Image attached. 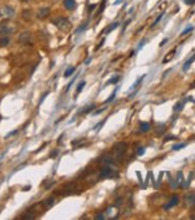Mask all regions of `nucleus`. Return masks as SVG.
<instances>
[{"mask_svg":"<svg viewBox=\"0 0 195 220\" xmlns=\"http://www.w3.org/2000/svg\"><path fill=\"white\" fill-rule=\"evenodd\" d=\"M14 31H16V26L12 22H9L8 18L0 22V35H9V34H13Z\"/></svg>","mask_w":195,"mask_h":220,"instance_id":"f257e3e1","label":"nucleus"},{"mask_svg":"<svg viewBox=\"0 0 195 220\" xmlns=\"http://www.w3.org/2000/svg\"><path fill=\"white\" fill-rule=\"evenodd\" d=\"M52 22H53V25H56V27H58L60 30H69V27H70L69 20L65 17H56V18H53Z\"/></svg>","mask_w":195,"mask_h":220,"instance_id":"f03ea898","label":"nucleus"},{"mask_svg":"<svg viewBox=\"0 0 195 220\" xmlns=\"http://www.w3.org/2000/svg\"><path fill=\"white\" fill-rule=\"evenodd\" d=\"M126 147H128V145L126 143H117L115 147H113V154H115V156L117 159H120L121 156H122L124 154H125V151H126Z\"/></svg>","mask_w":195,"mask_h":220,"instance_id":"7ed1b4c3","label":"nucleus"},{"mask_svg":"<svg viewBox=\"0 0 195 220\" xmlns=\"http://www.w3.org/2000/svg\"><path fill=\"white\" fill-rule=\"evenodd\" d=\"M0 16L5 18H12L14 16V9L9 5H4L0 8Z\"/></svg>","mask_w":195,"mask_h":220,"instance_id":"20e7f679","label":"nucleus"},{"mask_svg":"<svg viewBox=\"0 0 195 220\" xmlns=\"http://www.w3.org/2000/svg\"><path fill=\"white\" fill-rule=\"evenodd\" d=\"M31 33L30 31H22L21 34L18 35V42L20 43H23V45H26V43H29L31 41Z\"/></svg>","mask_w":195,"mask_h":220,"instance_id":"39448f33","label":"nucleus"},{"mask_svg":"<svg viewBox=\"0 0 195 220\" xmlns=\"http://www.w3.org/2000/svg\"><path fill=\"white\" fill-rule=\"evenodd\" d=\"M112 176H115L113 169H112V167L109 164L105 165V167L101 169V172H100V177L101 179H107V177H112Z\"/></svg>","mask_w":195,"mask_h":220,"instance_id":"423d86ee","label":"nucleus"},{"mask_svg":"<svg viewBox=\"0 0 195 220\" xmlns=\"http://www.w3.org/2000/svg\"><path fill=\"white\" fill-rule=\"evenodd\" d=\"M64 7L68 9V11H73L77 7L76 0H64Z\"/></svg>","mask_w":195,"mask_h":220,"instance_id":"0eeeda50","label":"nucleus"},{"mask_svg":"<svg viewBox=\"0 0 195 220\" xmlns=\"http://www.w3.org/2000/svg\"><path fill=\"white\" fill-rule=\"evenodd\" d=\"M48 14H50V8H41L38 11V18H41V20H43V18H46Z\"/></svg>","mask_w":195,"mask_h":220,"instance_id":"6e6552de","label":"nucleus"},{"mask_svg":"<svg viewBox=\"0 0 195 220\" xmlns=\"http://www.w3.org/2000/svg\"><path fill=\"white\" fill-rule=\"evenodd\" d=\"M185 202H186L187 206H195V195L194 194H190L185 197Z\"/></svg>","mask_w":195,"mask_h":220,"instance_id":"1a4fd4ad","label":"nucleus"},{"mask_svg":"<svg viewBox=\"0 0 195 220\" xmlns=\"http://www.w3.org/2000/svg\"><path fill=\"white\" fill-rule=\"evenodd\" d=\"M53 204H55V198H47L46 201H43V206H44V208L46 210H48V208H51Z\"/></svg>","mask_w":195,"mask_h":220,"instance_id":"9d476101","label":"nucleus"},{"mask_svg":"<svg viewBox=\"0 0 195 220\" xmlns=\"http://www.w3.org/2000/svg\"><path fill=\"white\" fill-rule=\"evenodd\" d=\"M22 20H25V21H30V20L33 18L31 16V11L30 9H25V11H22Z\"/></svg>","mask_w":195,"mask_h":220,"instance_id":"9b49d317","label":"nucleus"},{"mask_svg":"<svg viewBox=\"0 0 195 220\" xmlns=\"http://www.w3.org/2000/svg\"><path fill=\"white\" fill-rule=\"evenodd\" d=\"M176 204H178V197H172L170 198V201H169V203H167L165 204V208H170L172 206H176Z\"/></svg>","mask_w":195,"mask_h":220,"instance_id":"f8f14e48","label":"nucleus"},{"mask_svg":"<svg viewBox=\"0 0 195 220\" xmlns=\"http://www.w3.org/2000/svg\"><path fill=\"white\" fill-rule=\"evenodd\" d=\"M150 130V124L148 123H140L139 124V132H142V133H146V132Z\"/></svg>","mask_w":195,"mask_h":220,"instance_id":"ddd939ff","label":"nucleus"},{"mask_svg":"<svg viewBox=\"0 0 195 220\" xmlns=\"http://www.w3.org/2000/svg\"><path fill=\"white\" fill-rule=\"evenodd\" d=\"M194 60H195V55H193V56L190 57V59H189V60H187L186 63H185V64H183V67H182V70H183V72H185V70H187V69H189V67L191 65V63H193Z\"/></svg>","mask_w":195,"mask_h":220,"instance_id":"4468645a","label":"nucleus"},{"mask_svg":"<svg viewBox=\"0 0 195 220\" xmlns=\"http://www.w3.org/2000/svg\"><path fill=\"white\" fill-rule=\"evenodd\" d=\"M9 45V38L4 37V38H0V47H5Z\"/></svg>","mask_w":195,"mask_h":220,"instance_id":"2eb2a0df","label":"nucleus"},{"mask_svg":"<svg viewBox=\"0 0 195 220\" xmlns=\"http://www.w3.org/2000/svg\"><path fill=\"white\" fill-rule=\"evenodd\" d=\"M183 106H185V102H178V103L174 106V112H179L183 108Z\"/></svg>","mask_w":195,"mask_h":220,"instance_id":"dca6fc26","label":"nucleus"},{"mask_svg":"<svg viewBox=\"0 0 195 220\" xmlns=\"http://www.w3.org/2000/svg\"><path fill=\"white\" fill-rule=\"evenodd\" d=\"M74 70H76V68H74V67L68 68V69L65 70V73H64V77H69L70 74H73V73H74Z\"/></svg>","mask_w":195,"mask_h":220,"instance_id":"f3484780","label":"nucleus"},{"mask_svg":"<svg viewBox=\"0 0 195 220\" xmlns=\"http://www.w3.org/2000/svg\"><path fill=\"white\" fill-rule=\"evenodd\" d=\"M163 132H165V125H164V124H159V125H158V130H156V133H158V134H161Z\"/></svg>","mask_w":195,"mask_h":220,"instance_id":"a211bd4d","label":"nucleus"},{"mask_svg":"<svg viewBox=\"0 0 195 220\" xmlns=\"http://www.w3.org/2000/svg\"><path fill=\"white\" fill-rule=\"evenodd\" d=\"M117 26H119V23H117V22L112 23V25H111V26H109V27H108V29H107V30H105V34H107V33H109V31H112V30H115V29H116Z\"/></svg>","mask_w":195,"mask_h":220,"instance_id":"6ab92c4d","label":"nucleus"},{"mask_svg":"<svg viewBox=\"0 0 195 220\" xmlns=\"http://www.w3.org/2000/svg\"><path fill=\"white\" fill-rule=\"evenodd\" d=\"M95 108V104H91V106H87V107H85V110L81 112V114H86V112H89V111H91V110H94Z\"/></svg>","mask_w":195,"mask_h":220,"instance_id":"aec40b11","label":"nucleus"},{"mask_svg":"<svg viewBox=\"0 0 195 220\" xmlns=\"http://www.w3.org/2000/svg\"><path fill=\"white\" fill-rule=\"evenodd\" d=\"M178 180H179V185L182 188H185V182H183V177H182V172H178Z\"/></svg>","mask_w":195,"mask_h":220,"instance_id":"412c9836","label":"nucleus"},{"mask_svg":"<svg viewBox=\"0 0 195 220\" xmlns=\"http://www.w3.org/2000/svg\"><path fill=\"white\" fill-rule=\"evenodd\" d=\"M120 81V77H115V78H111V80L107 82V85H109V84H117V82Z\"/></svg>","mask_w":195,"mask_h":220,"instance_id":"4be33fe9","label":"nucleus"},{"mask_svg":"<svg viewBox=\"0 0 195 220\" xmlns=\"http://www.w3.org/2000/svg\"><path fill=\"white\" fill-rule=\"evenodd\" d=\"M191 30H193V26H189L187 29H185V30L182 31V34H181V35H186V34H187V33H190Z\"/></svg>","mask_w":195,"mask_h":220,"instance_id":"5701e85b","label":"nucleus"},{"mask_svg":"<svg viewBox=\"0 0 195 220\" xmlns=\"http://www.w3.org/2000/svg\"><path fill=\"white\" fill-rule=\"evenodd\" d=\"M183 147H185V143H179V145L173 146V150H179V149H183Z\"/></svg>","mask_w":195,"mask_h":220,"instance_id":"b1692460","label":"nucleus"},{"mask_svg":"<svg viewBox=\"0 0 195 220\" xmlns=\"http://www.w3.org/2000/svg\"><path fill=\"white\" fill-rule=\"evenodd\" d=\"M174 52H176V51H172V52H169V55H168V57H167V59H165V60H163V63H168V61L170 60V59H172V55H173V53H174Z\"/></svg>","mask_w":195,"mask_h":220,"instance_id":"393cba45","label":"nucleus"},{"mask_svg":"<svg viewBox=\"0 0 195 220\" xmlns=\"http://www.w3.org/2000/svg\"><path fill=\"white\" fill-rule=\"evenodd\" d=\"M83 86H85V81H82L81 84L78 85V87H77V92H80V91L82 90V87H83Z\"/></svg>","mask_w":195,"mask_h":220,"instance_id":"a878e982","label":"nucleus"},{"mask_svg":"<svg viewBox=\"0 0 195 220\" xmlns=\"http://www.w3.org/2000/svg\"><path fill=\"white\" fill-rule=\"evenodd\" d=\"M195 3V0H185V4H187V5H193Z\"/></svg>","mask_w":195,"mask_h":220,"instance_id":"bb28decb","label":"nucleus"},{"mask_svg":"<svg viewBox=\"0 0 195 220\" xmlns=\"http://www.w3.org/2000/svg\"><path fill=\"white\" fill-rule=\"evenodd\" d=\"M138 155H142V154H144V147H139L138 149V153H136Z\"/></svg>","mask_w":195,"mask_h":220,"instance_id":"cd10ccee","label":"nucleus"},{"mask_svg":"<svg viewBox=\"0 0 195 220\" xmlns=\"http://www.w3.org/2000/svg\"><path fill=\"white\" fill-rule=\"evenodd\" d=\"M95 219H98V220H100V219H104V215H103V214H98L96 216H95Z\"/></svg>","mask_w":195,"mask_h":220,"instance_id":"c85d7f7f","label":"nucleus"},{"mask_svg":"<svg viewBox=\"0 0 195 220\" xmlns=\"http://www.w3.org/2000/svg\"><path fill=\"white\" fill-rule=\"evenodd\" d=\"M170 139H176V137H173V135H168L167 138H165V141H170Z\"/></svg>","mask_w":195,"mask_h":220,"instance_id":"c756f323","label":"nucleus"},{"mask_svg":"<svg viewBox=\"0 0 195 220\" xmlns=\"http://www.w3.org/2000/svg\"><path fill=\"white\" fill-rule=\"evenodd\" d=\"M161 16H163V14H160V16H159V17H158V18H156V21H155V22H154V26H155V25H156V23H158V22H159V21H160V18H161Z\"/></svg>","mask_w":195,"mask_h":220,"instance_id":"7c9ffc66","label":"nucleus"},{"mask_svg":"<svg viewBox=\"0 0 195 220\" xmlns=\"http://www.w3.org/2000/svg\"><path fill=\"white\" fill-rule=\"evenodd\" d=\"M165 43H167V39H164V41H163L161 43H160V47H163V46L165 45Z\"/></svg>","mask_w":195,"mask_h":220,"instance_id":"2f4dec72","label":"nucleus"},{"mask_svg":"<svg viewBox=\"0 0 195 220\" xmlns=\"http://www.w3.org/2000/svg\"><path fill=\"white\" fill-rule=\"evenodd\" d=\"M103 111H105V108H101V110H98L95 114H100V112H103Z\"/></svg>","mask_w":195,"mask_h":220,"instance_id":"473e14b6","label":"nucleus"},{"mask_svg":"<svg viewBox=\"0 0 195 220\" xmlns=\"http://www.w3.org/2000/svg\"><path fill=\"white\" fill-rule=\"evenodd\" d=\"M94 8H95V4H92V5L89 8V11H92V9H94Z\"/></svg>","mask_w":195,"mask_h":220,"instance_id":"72a5a7b5","label":"nucleus"},{"mask_svg":"<svg viewBox=\"0 0 195 220\" xmlns=\"http://www.w3.org/2000/svg\"><path fill=\"white\" fill-rule=\"evenodd\" d=\"M191 87H193V89H195V82H193V84H191Z\"/></svg>","mask_w":195,"mask_h":220,"instance_id":"f704fd0d","label":"nucleus"},{"mask_svg":"<svg viewBox=\"0 0 195 220\" xmlns=\"http://www.w3.org/2000/svg\"><path fill=\"white\" fill-rule=\"evenodd\" d=\"M120 2H121V0H116V4H119Z\"/></svg>","mask_w":195,"mask_h":220,"instance_id":"c9c22d12","label":"nucleus"},{"mask_svg":"<svg viewBox=\"0 0 195 220\" xmlns=\"http://www.w3.org/2000/svg\"><path fill=\"white\" fill-rule=\"evenodd\" d=\"M22 2H27V0H22Z\"/></svg>","mask_w":195,"mask_h":220,"instance_id":"e433bc0d","label":"nucleus"}]
</instances>
